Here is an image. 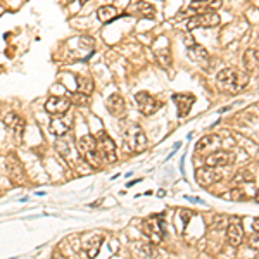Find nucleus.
Masks as SVG:
<instances>
[{
    "instance_id": "obj_10",
    "label": "nucleus",
    "mask_w": 259,
    "mask_h": 259,
    "mask_svg": "<svg viewBox=\"0 0 259 259\" xmlns=\"http://www.w3.org/2000/svg\"><path fill=\"white\" fill-rule=\"evenodd\" d=\"M71 107V102L68 97H59V95H52L48 97L47 102H45V111L54 116H62V114H66Z\"/></svg>"
},
{
    "instance_id": "obj_17",
    "label": "nucleus",
    "mask_w": 259,
    "mask_h": 259,
    "mask_svg": "<svg viewBox=\"0 0 259 259\" xmlns=\"http://www.w3.org/2000/svg\"><path fill=\"white\" fill-rule=\"evenodd\" d=\"M226 238L230 242V245H240L242 240H244V228H242L240 219H235L230 225L226 226Z\"/></svg>"
},
{
    "instance_id": "obj_21",
    "label": "nucleus",
    "mask_w": 259,
    "mask_h": 259,
    "mask_svg": "<svg viewBox=\"0 0 259 259\" xmlns=\"http://www.w3.org/2000/svg\"><path fill=\"white\" fill-rule=\"evenodd\" d=\"M244 68L247 73L251 71L259 70V50H254V48H249L244 54Z\"/></svg>"
},
{
    "instance_id": "obj_32",
    "label": "nucleus",
    "mask_w": 259,
    "mask_h": 259,
    "mask_svg": "<svg viewBox=\"0 0 259 259\" xmlns=\"http://www.w3.org/2000/svg\"><path fill=\"white\" fill-rule=\"evenodd\" d=\"M256 201L259 202V190H258V193H256Z\"/></svg>"
},
{
    "instance_id": "obj_20",
    "label": "nucleus",
    "mask_w": 259,
    "mask_h": 259,
    "mask_svg": "<svg viewBox=\"0 0 259 259\" xmlns=\"http://www.w3.org/2000/svg\"><path fill=\"white\" fill-rule=\"evenodd\" d=\"M219 142H221V137L219 135H214V133L206 135L197 142V145H195V152H206V150H211V149H214Z\"/></svg>"
},
{
    "instance_id": "obj_27",
    "label": "nucleus",
    "mask_w": 259,
    "mask_h": 259,
    "mask_svg": "<svg viewBox=\"0 0 259 259\" xmlns=\"http://www.w3.org/2000/svg\"><path fill=\"white\" fill-rule=\"evenodd\" d=\"M249 182H254V175L251 171H247V169H240L234 176V183H249Z\"/></svg>"
},
{
    "instance_id": "obj_33",
    "label": "nucleus",
    "mask_w": 259,
    "mask_h": 259,
    "mask_svg": "<svg viewBox=\"0 0 259 259\" xmlns=\"http://www.w3.org/2000/svg\"><path fill=\"white\" fill-rule=\"evenodd\" d=\"M70 2H74V0H70ZM80 2H81V4H83V2H85V0H80Z\"/></svg>"
},
{
    "instance_id": "obj_6",
    "label": "nucleus",
    "mask_w": 259,
    "mask_h": 259,
    "mask_svg": "<svg viewBox=\"0 0 259 259\" xmlns=\"http://www.w3.org/2000/svg\"><path fill=\"white\" fill-rule=\"evenodd\" d=\"M135 102H137L139 111L143 116H152V114H156L157 111L163 107V102L154 99L152 95L147 94V92H139V94H135Z\"/></svg>"
},
{
    "instance_id": "obj_7",
    "label": "nucleus",
    "mask_w": 259,
    "mask_h": 259,
    "mask_svg": "<svg viewBox=\"0 0 259 259\" xmlns=\"http://www.w3.org/2000/svg\"><path fill=\"white\" fill-rule=\"evenodd\" d=\"M195 180H197V183L202 187H212L214 183L221 182L223 173L219 171V168L204 166V168H199L197 171H195Z\"/></svg>"
},
{
    "instance_id": "obj_18",
    "label": "nucleus",
    "mask_w": 259,
    "mask_h": 259,
    "mask_svg": "<svg viewBox=\"0 0 259 259\" xmlns=\"http://www.w3.org/2000/svg\"><path fill=\"white\" fill-rule=\"evenodd\" d=\"M106 107H107V111L113 114V116L119 118V116H123L124 109H126V104H124V99L121 97L119 94H113V95L107 97Z\"/></svg>"
},
{
    "instance_id": "obj_8",
    "label": "nucleus",
    "mask_w": 259,
    "mask_h": 259,
    "mask_svg": "<svg viewBox=\"0 0 259 259\" xmlns=\"http://www.w3.org/2000/svg\"><path fill=\"white\" fill-rule=\"evenodd\" d=\"M219 16L216 12H206V14H197L188 18L187 28L188 29H197V28H214L219 24Z\"/></svg>"
},
{
    "instance_id": "obj_28",
    "label": "nucleus",
    "mask_w": 259,
    "mask_h": 259,
    "mask_svg": "<svg viewBox=\"0 0 259 259\" xmlns=\"http://www.w3.org/2000/svg\"><path fill=\"white\" fill-rule=\"evenodd\" d=\"M156 55H157V59H159V62L163 64V66L168 68L169 64H171V55H169V48L168 47H166L165 50H157Z\"/></svg>"
},
{
    "instance_id": "obj_25",
    "label": "nucleus",
    "mask_w": 259,
    "mask_h": 259,
    "mask_svg": "<svg viewBox=\"0 0 259 259\" xmlns=\"http://www.w3.org/2000/svg\"><path fill=\"white\" fill-rule=\"evenodd\" d=\"M55 149H57V152L61 154L62 157L66 161H71L73 157H71V154H73V149H71L70 142H66V140H57L55 142Z\"/></svg>"
},
{
    "instance_id": "obj_29",
    "label": "nucleus",
    "mask_w": 259,
    "mask_h": 259,
    "mask_svg": "<svg viewBox=\"0 0 259 259\" xmlns=\"http://www.w3.org/2000/svg\"><path fill=\"white\" fill-rule=\"evenodd\" d=\"M223 197H225L226 201H244V193L238 188H232L230 192H226Z\"/></svg>"
},
{
    "instance_id": "obj_31",
    "label": "nucleus",
    "mask_w": 259,
    "mask_h": 259,
    "mask_svg": "<svg viewBox=\"0 0 259 259\" xmlns=\"http://www.w3.org/2000/svg\"><path fill=\"white\" fill-rule=\"evenodd\" d=\"M54 259H66L62 254H54Z\"/></svg>"
},
{
    "instance_id": "obj_24",
    "label": "nucleus",
    "mask_w": 259,
    "mask_h": 259,
    "mask_svg": "<svg viewBox=\"0 0 259 259\" xmlns=\"http://www.w3.org/2000/svg\"><path fill=\"white\" fill-rule=\"evenodd\" d=\"M76 85H78V92H81L85 95H90L94 92V80L90 76H85V74L81 76V74H78Z\"/></svg>"
},
{
    "instance_id": "obj_11",
    "label": "nucleus",
    "mask_w": 259,
    "mask_h": 259,
    "mask_svg": "<svg viewBox=\"0 0 259 259\" xmlns=\"http://www.w3.org/2000/svg\"><path fill=\"white\" fill-rule=\"evenodd\" d=\"M234 161H235V154L228 152V150H216V152L209 154L206 157V166L221 168V166H230Z\"/></svg>"
},
{
    "instance_id": "obj_22",
    "label": "nucleus",
    "mask_w": 259,
    "mask_h": 259,
    "mask_svg": "<svg viewBox=\"0 0 259 259\" xmlns=\"http://www.w3.org/2000/svg\"><path fill=\"white\" fill-rule=\"evenodd\" d=\"M119 11H118L114 5H102V7L97 9V18H99L100 23H111L118 18Z\"/></svg>"
},
{
    "instance_id": "obj_30",
    "label": "nucleus",
    "mask_w": 259,
    "mask_h": 259,
    "mask_svg": "<svg viewBox=\"0 0 259 259\" xmlns=\"http://www.w3.org/2000/svg\"><path fill=\"white\" fill-rule=\"evenodd\" d=\"M251 245H252V247H256V249H259V230H256V234L252 235Z\"/></svg>"
},
{
    "instance_id": "obj_2",
    "label": "nucleus",
    "mask_w": 259,
    "mask_h": 259,
    "mask_svg": "<svg viewBox=\"0 0 259 259\" xmlns=\"http://www.w3.org/2000/svg\"><path fill=\"white\" fill-rule=\"evenodd\" d=\"M78 152L81 154L85 161L92 168H99L100 165V152H99V145H97V139L94 135H83L78 139Z\"/></svg>"
},
{
    "instance_id": "obj_15",
    "label": "nucleus",
    "mask_w": 259,
    "mask_h": 259,
    "mask_svg": "<svg viewBox=\"0 0 259 259\" xmlns=\"http://www.w3.org/2000/svg\"><path fill=\"white\" fill-rule=\"evenodd\" d=\"M4 123L7 128H11L16 140L19 142V140L23 139V133H24V119H23L21 116H18L16 113H9L7 116L4 118Z\"/></svg>"
},
{
    "instance_id": "obj_12",
    "label": "nucleus",
    "mask_w": 259,
    "mask_h": 259,
    "mask_svg": "<svg viewBox=\"0 0 259 259\" xmlns=\"http://www.w3.org/2000/svg\"><path fill=\"white\" fill-rule=\"evenodd\" d=\"M187 54H188V57L192 59L195 64H201V66H208L209 54H208V50L202 47V45L195 44V42H192V44H187Z\"/></svg>"
},
{
    "instance_id": "obj_16",
    "label": "nucleus",
    "mask_w": 259,
    "mask_h": 259,
    "mask_svg": "<svg viewBox=\"0 0 259 259\" xmlns=\"http://www.w3.org/2000/svg\"><path fill=\"white\" fill-rule=\"evenodd\" d=\"M130 14L137 16V18H143V19H150L156 16V9H154L152 4L149 2H143V0H139V2H133V5H130Z\"/></svg>"
},
{
    "instance_id": "obj_23",
    "label": "nucleus",
    "mask_w": 259,
    "mask_h": 259,
    "mask_svg": "<svg viewBox=\"0 0 259 259\" xmlns=\"http://www.w3.org/2000/svg\"><path fill=\"white\" fill-rule=\"evenodd\" d=\"M102 242H104V237H102V235H99V237H94L90 242H87V244H85V249H87L88 258L94 259L95 256L99 254L100 247H102Z\"/></svg>"
},
{
    "instance_id": "obj_9",
    "label": "nucleus",
    "mask_w": 259,
    "mask_h": 259,
    "mask_svg": "<svg viewBox=\"0 0 259 259\" xmlns=\"http://www.w3.org/2000/svg\"><path fill=\"white\" fill-rule=\"evenodd\" d=\"M97 145H99V152L107 163H116L118 156H116V143L114 140L107 135L106 132H102L97 137Z\"/></svg>"
},
{
    "instance_id": "obj_3",
    "label": "nucleus",
    "mask_w": 259,
    "mask_h": 259,
    "mask_svg": "<svg viewBox=\"0 0 259 259\" xmlns=\"http://www.w3.org/2000/svg\"><path fill=\"white\" fill-rule=\"evenodd\" d=\"M123 139L128 149L133 150V152H143L147 149V137L142 126H139V124H130L123 132Z\"/></svg>"
},
{
    "instance_id": "obj_26",
    "label": "nucleus",
    "mask_w": 259,
    "mask_h": 259,
    "mask_svg": "<svg viewBox=\"0 0 259 259\" xmlns=\"http://www.w3.org/2000/svg\"><path fill=\"white\" fill-rule=\"evenodd\" d=\"M68 99H70V102L74 104V106H88V102H90V95H85V94H81V92H76V94L68 95Z\"/></svg>"
},
{
    "instance_id": "obj_13",
    "label": "nucleus",
    "mask_w": 259,
    "mask_h": 259,
    "mask_svg": "<svg viewBox=\"0 0 259 259\" xmlns=\"http://www.w3.org/2000/svg\"><path fill=\"white\" fill-rule=\"evenodd\" d=\"M173 102L176 104V109H178V116L185 118L188 116L190 109H192L193 102H195V97L190 94H175L173 95Z\"/></svg>"
},
{
    "instance_id": "obj_14",
    "label": "nucleus",
    "mask_w": 259,
    "mask_h": 259,
    "mask_svg": "<svg viewBox=\"0 0 259 259\" xmlns=\"http://www.w3.org/2000/svg\"><path fill=\"white\" fill-rule=\"evenodd\" d=\"M5 166H7V171H9V176H11L14 182H21V180H24V168H23L21 161L18 159V156L16 154H9L7 159H5Z\"/></svg>"
},
{
    "instance_id": "obj_1",
    "label": "nucleus",
    "mask_w": 259,
    "mask_h": 259,
    "mask_svg": "<svg viewBox=\"0 0 259 259\" xmlns=\"http://www.w3.org/2000/svg\"><path fill=\"white\" fill-rule=\"evenodd\" d=\"M216 83L223 92L235 94V92L244 90V87L249 83V74L240 73L234 68H226V70H221L216 74Z\"/></svg>"
},
{
    "instance_id": "obj_4",
    "label": "nucleus",
    "mask_w": 259,
    "mask_h": 259,
    "mask_svg": "<svg viewBox=\"0 0 259 259\" xmlns=\"http://www.w3.org/2000/svg\"><path fill=\"white\" fill-rule=\"evenodd\" d=\"M165 216H154V218H147L145 221L142 223V232L150 238L152 244H161L163 242V237H165Z\"/></svg>"
},
{
    "instance_id": "obj_5",
    "label": "nucleus",
    "mask_w": 259,
    "mask_h": 259,
    "mask_svg": "<svg viewBox=\"0 0 259 259\" xmlns=\"http://www.w3.org/2000/svg\"><path fill=\"white\" fill-rule=\"evenodd\" d=\"M223 4V0H193L192 4L185 9L183 12H180V16H197V14H206V12H214L216 9H219Z\"/></svg>"
},
{
    "instance_id": "obj_19",
    "label": "nucleus",
    "mask_w": 259,
    "mask_h": 259,
    "mask_svg": "<svg viewBox=\"0 0 259 259\" xmlns=\"http://www.w3.org/2000/svg\"><path fill=\"white\" fill-rule=\"evenodd\" d=\"M64 116H66V114L55 116L54 119L50 121V132L54 133L55 137H64L71 130V121L68 123V121L64 119Z\"/></svg>"
}]
</instances>
